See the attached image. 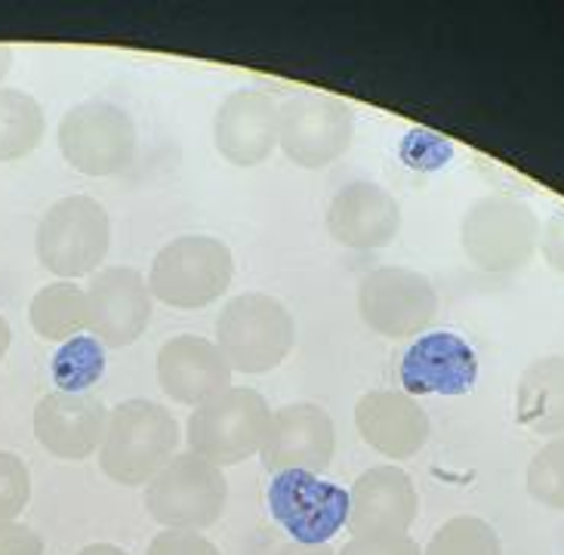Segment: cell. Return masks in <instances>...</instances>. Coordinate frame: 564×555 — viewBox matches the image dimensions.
<instances>
[{
  "instance_id": "cell-1",
  "label": "cell",
  "mask_w": 564,
  "mask_h": 555,
  "mask_svg": "<svg viewBox=\"0 0 564 555\" xmlns=\"http://www.w3.org/2000/svg\"><path fill=\"white\" fill-rule=\"evenodd\" d=\"M96 454L99 469L111 481L127 488L149 485L180 454V426L164 404L149 399L121 401L108 411Z\"/></svg>"
},
{
  "instance_id": "cell-2",
  "label": "cell",
  "mask_w": 564,
  "mask_h": 555,
  "mask_svg": "<svg viewBox=\"0 0 564 555\" xmlns=\"http://www.w3.org/2000/svg\"><path fill=\"white\" fill-rule=\"evenodd\" d=\"M216 346L231 370L238 373H269L275 370L296 342V324L290 308L262 291L231 296L216 318Z\"/></svg>"
},
{
  "instance_id": "cell-3",
  "label": "cell",
  "mask_w": 564,
  "mask_h": 555,
  "mask_svg": "<svg viewBox=\"0 0 564 555\" xmlns=\"http://www.w3.org/2000/svg\"><path fill=\"white\" fill-rule=\"evenodd\" d=\"M235 278V257L214 235H180L154 253L149 272L152 300L170 308H207L223 300Z\"/></svg>"
},
{
  "instance_id": "cell-4",
  "label": "cell",
  "mask_w": 564,
  "mask_h": 555,
  "mask_svg": "<svg viewBox=\"0 0 564 555\" xmlns=\"http://www.w3.org/2000/svg\"><path fill=\"white\" fill-rule=\"evenodd\" d=\"M111 247V219L90 195H68L46 207L37 222L34 250L50 275L75 281L96 275Z\"/></svg>"
},
{
  "instance_id": "cell-5",
  "label": "cell",
  "mask_w": 564,
  "mask_h": 555,
  "mask_svg": "<svg viewBox=\"0 0 564 555\" xmlns=\"http://www.w3.org/2000/svg\"><path fill=\"white\" fill-rule=\"evenodd\" d=\"M540 216L519 198L490 195L475 200L459 222L463 253L490 275H512L540 250Z\"/></svg>"
},
{
  "instance_id": "cell-6",
  "label": "cell",
  "mask_w": 564,
  "mask_h": 555,
  "mask_svg": "<svg viewBox=\"0 0 564 555\" xmlns=\"http://www.w3.org/2000/svg\"><path fill=\"white\" fill-rule=\"evenodd\" d=\"M272 407L250 385H229L192 411L185 426L188 450L214 466H238L260 454Z\"/></svg>"
},
{
  "instance_id": "cell-7",
  "label": "cell",
  "mask_w": 564,
  "mask_h": 555,
  "mask_svg": "<svg viewBox=\"0 0 564 555\" xmlns=\"http://www.w3.org/2000/svg\"><path fill=\"white\" fill-rule=\"evenodd\" d=\"M229 485L223 469L192 450H180L145 485V509L170 531H207L226 509Z\"/></svg>"
},
{
  "instance_id": "cell-8",
  "label": "cell",
  "mask_w": 564,
  "mask_h": 555,
  "mask_svg": "<svg viewBox=\"0 0 564 555\" xmlns=\"http://www.w3.org/2000/svg\"><path fill=\"white\" fill-rule=\"evenodd\" d=\"M62 157L84 176H115L130 167L137 154V123L115 102L87 99L62 115L59 130Z\"/></svg>"
},
{
  "instance_id": "cell-9",
  "label": "cell",
  "mask_w": 564,
  "mask_h": 555,
  "mask_svg": "<svg viewBox=\"0 0 564 555\" xmlns=\"http://www.w3.org/2000/svg\"><path fill=\"white\" fill-rule=\"evenodd\" d=\"M355 111L327 92H300L278 106V145L293 164L321 170L349 152Z\"/></svg>"
},
{
  "instance_id": "cell-10",
  "label": "cell",
  "mask_w": 564,
  "mask_h": 555,
  "mask_svg": "<svg viewBox=\"0 0 564 555\" xmlns=\"http://www.w3.org/2000/svg\"><path fill=\"white\" fill-rule=\"evenodd\" d=\"M358 315L386 339L423 337L438 315V293L416 269L380 265L358 284Z\"/></svg>"
},
{
  "instance_id": "cell-11",
  "label": "cell",
  "mask_w": 564,
  "mask_h": 555,
  "mask_svg": "<svg viewBox=\"0 0 564 555\" xmlns=\"http://www.w3.org/2000/svg\"><path fill=\"white\" fill-rule=\"evenodd\" d=\"M269 509L293 543L327 546L349 522V491L312 472H278L269 485Z\"/></svg>"
},
{
  "instance_id": "cell-12",
  "label": "cell",
  "mask_w": 564,
  "mask_h": 555,
  "mask_svg": "<svg viewBox=\"0 0 564 555\" xmlns=\"http://www.w3.org/2000/svg\"><path fill=\"white\" fill-rule=\"evenodd\" d=\"M336 454L334 416L315 401H293L269 416L260 460L269 472H324Z\"/></svg>"
},
{
  "instance_id": "cell-13",
  "label": "cell",
  "mask_w": 564,
  "mask_h": 555,
  "mask_svg": "<svg viewBox=\"0 0 564 555\" xmlns=\"http://www.w3.org/2000/svg\"><path fill=\"white\" fill-rule=\"evenodd\" d=\"M152 291L133 265H106L87 287V330L106 349L137 342L152 322Z\"/></svg>"
},
{
  "instance_id": "cell-14",
  "label": "cell",
  "mask_w": 564,
  "mask_h": 555,
  "mask_svg": "<svg viewBox=\"0 0 564 555\" xmlns=\"http://www.w3.org/2000/svg\"><path fill=\"white\" fill-rule=\"evenodd\" d=\"M478 383V355L454 330H432L411 342L401 358V385L416 395H444L457 399Z\"/></svg>"
},
{
  "instance_id": "cell-15",
  "label": "cell",
  "mask_w": 564,
  "mask_h": 555,
  "mask_svg": "<svg viewBox=\"0 0 564 555\" xmlns=\"http://www.w3.org/2000/svg\"><path fill=\"white\" fill-rule=\"evenodd\" d=\"M214 145L235 167H257L278 149V102L265 90H231L214 118Z\"/></svg>"
},
{
  "instance_id": "cell-16",
  "label": "cell",
  "mask_w": 564,
  "mask_h": 555,
  "mask_svg": "<svg viewBox=\"0 0 564 555\" xmlns=\"http://www.w3.org/2000/svg\"><path fill=\"white\" fill-rule=\"evenodd\" d=\"M164 395L188 407H200L231 385V368L214 339L198 334L170 337L154 358Z\"/></svg>"
},
{
  "instance_id": "cell-17",
  "label": "cell",
  "mask_w": 564,
  "mask_h": 555,
  "mask_svg": "<svg viewBox=\"0 0 564 555\" xmlns=\"http://www.w3.org/2000/svg\"><path fill=\"white\" fill-rule=\"evenodd\" d=\"M108 411L90 392H50L34 404V438L59 460H87L99 450Z\"/></svg>"
},
{
  "instance_id": "cell-18",
  "label": "cell",
  "mask_w": 564,
  "mask_h": 555,
  "mask_svg": "<svg viewBox=\"0 0 564 555\" xmlns=\"http://www.w3.org/2000/svg\"><path fill=\"white\" fill-rule=\"evenodd\" d=\"M327 235L346 250H380L401 229L398 200L370 179H351L327 204Z\"/></svg>"
},
{
  "instance_id": "cell-19",
  "label": "cell",
  "mask_w": 564,
  "mask_h": 555,
  "mask_svg": "<svg viewBox=\"0 0 564 555\" xmlns=\"http://www.w3.org/2000/svg\"><path fill=\"white\" fill-rule=\"evenodd\" d=\"M420 512V497L401 466H373L355 478L349 491V522L355 534H408Z\"/></svg>"
},
{
  "instance_id": "cell-20",
  "label": "cell",
  "mask_w": 564,
  "mask_h": 555,
  "mask_svg": "<svg viewBox=\"0 0 564 555\" xmlns=\"http://www.w3.org/2000/svg\"><path fill=\"white\" fill-rule=\"evenodd\" d=\"M358 435L389 460H411L429 442V416L420 401L398 389H373L355 404Z\"/></svg>"
},
{
  "instance_id": "cell-21",
  "label": "cell",
  "mask_w": 564,
  "mask_h": 555,
  "mask_svg": "<svg viewBox=\"0 0 564 555\" xmlns=\"http://www.w3.org/2000/svg\"><path fill=\"white\" fill-rule=\"evenodd\" d=\"M516 420L546 438L564 435V355H543L524 368L516 385Z\"/></svg>"
},
{
  "instance_id": "cell-22",
  "label": "cell",
  "mask_w": 564,
  "mask_h": 555,
  "mask_svg": "<svg viewBox=\"0 0 564 555\" xmlns=\"http://www.w3.org/2000/svg\"><path fill=\"white\" fill-rule=\"evenodd\" d=\"M31 330L46 342H68L87 330V291L75 281H53L31 296Z\"/></svg>"
},
{
  "instance_id": "cell-23",
  "label": "cell",
  "mask_w": 564,
  "mask_h": 555,
  "mask_svg": "<svg viewBox=\"0 0 564 555\" xmlns=\"http://www.w3.org/2000/svg\"><path fill=\"white\" fill-rule=\"evenodd\" d=\"M46 133V115L31 92L0 87V164L29 157Z\"/></svg>"
},
{
  "instance_id": "cell-24",
  "label": "cell",
  "mask_w": 564,
  "mask_h": 555,
  "mask_svg": "<svg viewBox=\"0 0 564 555\" xmlns=\"http://www.w3.org/2000/svg\"><path fill=\"white\" fill-rule=\"evenodd\" d=\"M50 368L59 392H87L106 373V346L90 334H80L62 342Z\"/></svg>"
},
{
  "instance_id": "cell-25",
  "label": "cell",
  "mask_w": 564,
  "mask_h": 555,
  "mask_svg": "<svg viewBox=\"0 0 564 555\" xmlns=\"http://www.w3.org/2000/svg\"><path fill=\"white\" fill-rule=\"evenodd\" d=\"M423 555H503V543L485 519L457 515L432 534Z\"/></svg>"
},
{
  "instance_id": "cell-26",
  "label": "cell",
  "mask_w": 564,
  "mask_h": 555,
  "mask_svg": "<svg viewBox=\"0 0 564 555\" xmlns=\"http://www.w3.org/2000/svg\"><path fill=\"white\" fill-rule=\"evenodd\" d=\"M528 493L534 497L540 507L562 509L564 512V435L550 438L546 445L534 454L528 463L524 476Z\"/></svg>"
},
{
  "instance_id": "cell-27",
  "label": "cell",
  "mask_w": 564,
  "mask_h": 555,
  "mask_svg": "<svg viewBox=\"0 0 564 555\" xmlns=\"http://www.w3.org/2000/svg\"><path fill=\"white\" fill-rule=\"evenodd\" d=\"M31 472L13 450H0V524L15 522L29 507Z\"/></svg>"
},
{
  "instance_id": "cell-28",
  "label": "cell",
  "mask_w": 564,
  "mask_h": 555,
  "mask_svg": "<svg viewBox=\"0 0 564 555\" xmlns=\"http://www.w3.org/2000/svg\"><path fill=\"white\" fill-rule=\"evenodd\" d=\"M401 157L413 170H438L454 157V145L426 130H411L401 139Z\"/></svg>"
},
{
  "instance_id": "cell-29",
  "label": "cell",
  "mask_w": 564,
  "mask_h": 555,
  "mask_svg": "<svg viewBox=\"0 0 564 555\" xmlns=\"http://www.w3.org/2000/svg\"><path fill=\"white\" fill-rule=\"evenodd\" d=\"M336 555H423L411 534H355Z\"/></svg>"
},
{
  "instance_id": "cell-30",
  "label": "cell",
  "mask_w": 564,
  "mask_h": 555,
  "mask_svg": "<svg viewBox=\"0 0 564 555\" xmlns=\"http://www.w3.org/2000/svg\"><path fill=\"white\" fill-rule=\"evenodd\" d=\"M145 555H223L214 540H207L200 531H170L164 527L154 534Z\"/></svg>"
},
{
  "instance_id": "cell-31",
  "label": "cell",
  "mask_w": 564,
  "mask_h": 555,
  "mask_svg": "<svg viewBox=\"0 0 564 555\" xmlns=\"http://www.w3.org/2000/svg\"><path fill=\"white\" fill-rule=\"evenodd\" d=\"M0 555H44V537L22 522L0 524Z\"/></svg>"
},
{
  "instance_id": "cell-32",
  "label": "cell",
  "mask_w": 564,
  "mask_h": 555,
  "mask_svg": "<svg viewBox=\"0 0 564 555\" xmlns=\"http://www.w3.org/2000/svg\"><path fill=\"white\" fill-rule=\"evenodd\" d=\"M540 250H543V260L564 275V210H555L540 229Z\"/></svg>"
},
{
  "instance_id": "cell-33",
  "label": "cell",
  "mask_w": 564,
  "mask_h": 555,
  "mask_svg": "<svg viewBox=\"0 0 564 555\" xmlns=\"http://www.w3.org/2000/svg\"><path fill=\"white\" fill-rule=\"evenodd\" d=\"M272 555H336L330 546H305V543H284V546H278Z\"/></svg>"
},
{
  "instance_id": "cell-34",
  "label": "cell",
  "mask_w": 564,
  "mask_h": 555,
  "mask_svg": "<svg viewBox=\"0 0 564 555\" xmlns=\"http://www.w3.org/2000/svg\"><path fill=\"white\" fill-rule=\"evenodd\" d=\"M77 555H127L121 546H115V543H90V546H84Z\"/></svg>"
},
{
  "instance_id": "cell-35",
  "label": "cell",
  "mask_w": 564,
  "mask_h": 555,
  "mask_svg": "<svg viewBox=\"0 0 564 555\" xmlns=\"http://www.w3.org/2000/svg\"><path fill=\"white\" fill-rule=\"evenodd\" d=\"M10 342H13V330H10L7 318L0 315V361H3V355H7V349H10Z\"/></svg>"
},
{
  "instance_id": "cell-36",
  "label": "cell",
  "mask_w": 564,
  "mask_h": 555,
  "mask_svg": "<svg viewBox=\"0 0 564 555\" xmlns=\"http://www.w3.org/2000/svg\"><path fill=\"white\" fill-rule=\"evenodd\" d=\"M7 68H10V50H3V46H0V75H3Z\"/></svg>"
}]
</instances>
